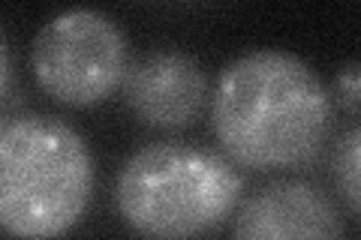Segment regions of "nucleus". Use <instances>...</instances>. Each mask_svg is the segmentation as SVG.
<instances>
[{
  "label": "nucleus",
  "mask_w": 361,
  "mask_h": 240,
  "mask_svg": "<svg viewBox=\"0 0 361 240\" xmlns=\"http://www.w3.org/2000/svg\"><path fill=\"white\" fill-rule=\"evenodd\" d=\"M235 240H343V220L319 187L274 180L241 204Z\"/></svg>",
  "instance_id": "nucleus-5"
},
{
  "label": "nucleus",
  "mask_w": 361,
  "mask_h": 240,
  "mask_svg": "<svg viewBox=\"0 0 361 240\" xmlns=\"http://www.w3.org/2000/svg\"><path fill=\"white\" fill-rule=\"evenodd\" d=\"M244 180L229 159L187 141L135 151L115 180V208L145 240H193L235 210Z\"/></svg>",
  "instance_id": "nucleus-3"
},
{
  "label": "nucleus",
  "mask_w": 361,
  "mask_h": 240,
  "mask_svg": "<svg viewBox=\"0 0 361 240\" xmlns=\"http://www.w3.org/2000/svg\"><path fill=\"white\" fill-rule=\"evenodd\" d=\"M331 99L301 57L256 49L226 66L211 99L214 135L232 163L295 168L322 151Z\"/></svg>",
  "instance_id": "nucleus-1"
},
{
  "label": "nucleus",
  "mask_w": 361,
  "mask_h": 240,
  "mask_svg": "<svg viewBox=\"0 0 361 240\" xmlns=\"http://www.w3.org/2000/svg\"><path fill=\"white\" fill-rule=\"evenodd\" d=\"M94 196V156L70 123L16 114L0 127V222L18 240L66 234Z\"/></svg>",
  "instance_id": "nucleus-2"
},
{
  "label": "nucleus",
  "mask_w": 361,
  "mask_h": 240,
  "mask_svg": "<svg viewBox=\"0 0 361 240\" xmlns=\"http://www.w3.org/2000/svg\"><path fill=\"white\" fill-rule=\"evenodd\" d=\"M331 168H334V184L341 189L343 201L361 216V127L349 130L337 141Z\"/></svg>",
  "instance_id": "nucleus-7"
},
{
  "label": "nucleus",
  "mask_w": 361,
  "mask_h": 240,
  "mask_svg": "<svg viewBox=\"0 0 361 240\" xmlns=\"http://www.w3.org/2000/svg\"><path fill=\"white\" fill-rule=\"evenodd\" d=\"M0 54H4V96H9V82H13V66H9V49H6V45L0 49Z\"/></svg>",
  "instance_id": "nucleus-9"
},
{
  "label": "nucleus",
  "mask_w": 361,
  "mask_h": 240,
  "mask_svg": "<svg viewBox=\"0 0 361 240\" xmlns=\"http://www.w3.org/2000/svg\"><path fill=\"white\" fill-rule=\"evenodd\" d=\"M30 66L51 99L87 108L109 99L130 72L123 30L97 9L54 15L33 39Z\"/></svg>",
  "instance_id": "nucleus-4"
},
{
  "label": "nucleus",
  "mask_w": 361,
  "mask_h": 240,
  "mask_svg": "<svg viewBox=\"0 0 361 240\" xmlns=\"http://www.w3.org/2000/svg\"><path fill=\"white\" fill-rule=\"evenodd\" d=\"M334 90H337V99H341L343 106L361 111V63L343 66L334 78Z\"/></svg>",
  "instance_id": "nucleus-8"
},
{
  "label": "nucleus",
  "mask_w": 361,
  "mask_h": 240,
  "mask_svg": "<svg viewBox=\"0 0 361 240\" xmlns=\"http://www.w3.org/2000/svg\"><path fill=\"white\" fill-rule=\"evenodd\" d=\"M208 78L196 57L160 49L142 57L127 72L123 99L139 120L157 130L187 127L205 106Z\"/></svg>",
  "instance_id": "nucleus-6"
}]
</instances>
